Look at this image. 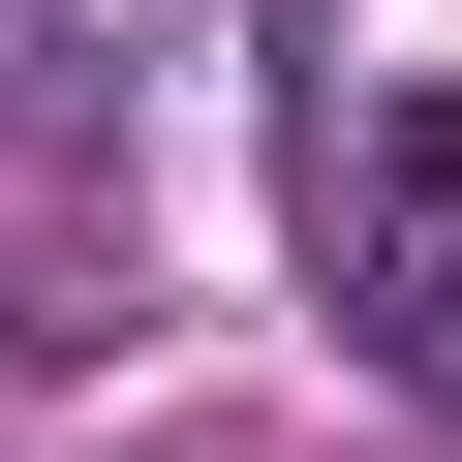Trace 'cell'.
Segmentation results:
<instances>
[{
  "label": "cell",
  "instance_id": "obj_1",
  "mask_svg": "<svg viewBox=\"0 0 462 462\" xmlns=\"http://www.w3.org/2000/svg\"><path fill=\"white\" fill-rule=\"evenodd\" d=\"M339 339L370 370H462V93H401L370 185H339Z\"/></svg>",
  "mask_w": 462,
  "mask_h": 462
}]
</instances>
